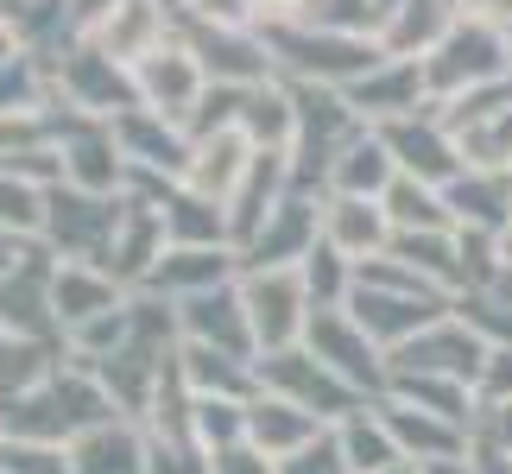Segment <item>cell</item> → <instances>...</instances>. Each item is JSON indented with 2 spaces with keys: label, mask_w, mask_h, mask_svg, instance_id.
Returning <instances> with one entry per match:
<instances>
[{
  "label": "cell",
  "mask_w": 512,
  "mask_h": 474,
  "mask_svg": "<svg viewBox=\"0 0 512 474\" xmlns=\"http://www.w3.org/2000/svg\"><path fill=\"white\" fill-rule=\"evenodd\" d=\"M51 304H57V316L83 323V316H102V310H114V291H108L102 279H89V272L64 266V272H57V285H51Z\"/></svg>",
  "instance_id": "52a82bcc"
},
{
  "label": "cell",
  "mask_w": 512,
  "mask_h": 474,
  "mask_svg": "<svg viewBox=\"0 0 512 474\" xmlns=\"http://www.w3.org/2000/svg\"><path fill=\"white\" fill-rule=\"evenodd\" d=\"M70 474H140V443H133V430H89L83 443H76V462Z\"/></svg>",
  "instance_id": "5b68a950"
},
{
  "label": "cell",
  "mask_w": 512,
  "mask_h": 474,
  "mask_svg": "<svg viewBox=\"0 0 512 474\" xmlns=\"http://www.w3.org/2000/svg\"><path fill=\"white\" fill-rule=\"evenodd\" d=\"M260 7H266V13H291V7H298V0H260Z\"/></svg>",
  "instance_id": "30bf717a"
},
{
  "label": "cell",
  "mask_w": 512,
  "mask_h": 474,
  "mask_svg": "<svg viewBox=\"0 0 512 474\" xmlns=\"http://www.w3.org/2000/svg\"><path fill=\"white\" fill-rule=\"evenodd\" d=\"M392 19H399V32H392V51H411V45H430L443 26H449V13H443V0H399L392 7Z\"/></svg>",
  "instance_id": "9c48e42d"
},
{
  "label": "cell",
  "mask_w": 512,
  "mask_h": 474,
  "mask_svg": "<svg viewBox=\"0 0 512 474\" xmlns=\"http://www.w3.org/2000/svg\"><path fill=\"white\" fill-rule=\"evenodd\" d=\"M247 329L260 335L266 348H279L298 335V310H304V285H298V272H285V266H260L247 279Z\"/></svg>",
  "instance_id": "6da1fadb"
},
{
  "label": "cell",
  "mask_w": 512,
  "mask_h": 474,
  "mask_svg": "<svg viewBox=\"0 0 512 474\" xmlns=\"http://www.w3.org/2000/svg\"><path fill=\"white\" fill-rule=\"evenodd\" d=\"M159 19H152L146 0H121V7L108 13L102 26V57L108 64H146V57H159Z\"/></svg>",
  "instance_id": "3957f363"
},
{
  "label": "cell",
  "mask_w": 512,
  "mask_h": 474,
  "mask_svg": "<svg viewBox=\"0 0 512 474\" xmlns=\"http://www.w3.org/2000/svg\"><path fill=\"white\" fill-rule=\"evenodd\" d=\"M140 83H146V102L152 114H184V102L196 95V64L190 51H159L140 64Z\"/></svg>",
  "instance_id": "277c9868"
},
{
  "label": "cell",
  "mask_w": 512,
  "mask_h": 474,
  "mask_svg": "<svg viewBox=\"0 0 512 474\" xmlns=\"http://www.w3.org/2000/svg\"><path fill=\"white\" fill-rule=\"evenodd\" d=\"M247 171H253V146H247V133L241 127H222L215 140H203L190 152V165H184V184L203 196V203H215V196H234L247 184Z\"/></svg>",
  "instance_id": "7a4b0ae2"
},
{
  "label": "cell",
  "mask_w": 512,
  "mask_h": 474,
  "mask_svg": "<svg viewBox=\"0 0 512 474\" xmlns=\"http://www.w3.org/2000/svg\"><path fill=\"white\" fill-rule=\"evenodd\" d=\"M348 165H336V184L342 190H386V177H392V152H386V140H361V146H348L342 152Z\"/></svg>",
  "instance_id": "ba28073f"
},
{
  "label": "cell",
  "mask_w": 512,
  "mask_h": 474,
  "mask_svg": "<svg viewBox=\"0 0 512 474\" xmlns=\"http://www.w3.org/2000/svg\"><path fill=\"white\" fill-rule=\"evenodd\" d=\"M329 241H336L342 253H373L386 241V209L361 203V196H342V203L329 209Z\"/></svg>",
  "instance_id": "8992f818"
}]
</instances>
